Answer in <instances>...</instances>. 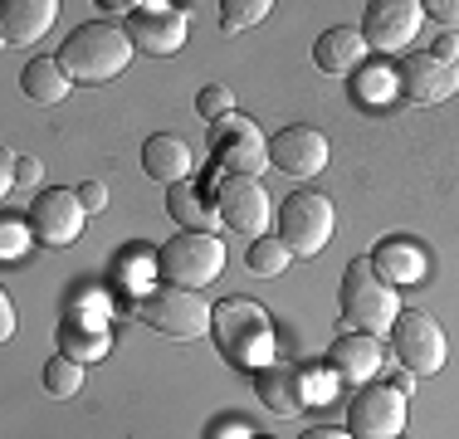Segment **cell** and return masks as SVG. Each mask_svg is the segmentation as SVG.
I'll use <instances>...</instances> for the list:
<instances>
[{
  "label": "cell",
  "instance_id": "9",
  "mask_svg": "<svg viewBox=\"0 0 459 439\" xmlns=\"http://www.w3.org/2000/svg\"><path fill=\"white\" fill-rule=\"evenodd\" d=\"M215 211H221L225 229H235L245 239H264L274 201H269L259 176H221V185H215Z\"/></svg>",
  "mask_w": 459,
  "mask_h": 439
},
{
  "label": "cell",
  "instance_id": "4",
  "mask_svg": "<svg viewBox=\"0 0 459 439\" xmlns=\"http://www.w3.org/2000/svg\"><path fill=\"white\" fill-rule=\"evenodd\" d=\"M225 273V239L201 235V229H177L167 245L157 249V279L171 288L201 293L205 283H215Z\"/></svg>",
  "mask_w": 459,
  "mask_h": 439
},
{
  "label": "cell",
  "instance_id": "31",
  "mask_svg": "<svg viewBox=\"0 0 459 439\" xmlns=\"http://www.w3.org/2000/svg\"><path fill=\"white\" fill-rule=\"evenodd\" d=\"M425 15L445 30H459V0H425Z\"/></svg>",
  "mask_w": 459,
  "mask_h": 439
},
{
  "label": "cell",
  "instance_id": "22",
  "mask_svg": "<svg viewBox=\"0 0 459 439\" xmlns=\"http://www.w3.org/2000/svg\"><path fill=\"white\" fill-rule=\"evenodd\" d=\"M167 215L177 220L181 229H201V235H215V229H221V211H215V201L205 195V185L195 181V176L167 191Z\"/></svg>",
  "mask_w": 459,
  "mask_h": 439
},
{
  "label": "cell",
  "instance_id": "2",
  "mask_svg": "<svg viewBox=\"0 0 459 439\" xmlns=\"http://www.w3.org/2000/svg\"><path fill=\"white\" fill-rule=\"evenodd\" d=\"M133 54L137 49H133V39H127V25L89 20V25H79L64 39V49L54 54V59L64 64V73H69L74 83H108L133 64Z\"/></svg>",
  "mask_w": 459,
  "mask_h": 439
},
{
  "label": "cell",
  "instance_id": "3",
  "mask_svg": "<svg viewBox=\"0 0 459 439\" xmlns=\"http://www.w3.org/2000/svg\"><path fill=\"white\" fill-rule=\"evenodd\" d=\"M337 313H342V323H352V332L391 337L401 303H396V288L381 283V273L371 269V259H352L342 273V288H337Z\"/></svg>",
  "mask_w": 459,
  "mask_h": 439
},
{
  "label": "cell",
  "instance_id": "15",
  "mask_svg": "<svg viewBox=\"0 0 459 439\" xmlns=\"http://www.w3.org/2000/svg\"><path fill=\"white\" fill-rule=\"evenodd\" d=\"M327 157H333V147H327V137L318 127L299 123V127H283L269 137V167L293 176V181H313L327 167Z\"/></svg>",
  "mask_w": 459,
  "mask_h": 439
},
{
  "label": "cell",
  "instance_id": "27",
  "mask_svg": "<svg viewBox=\"0 0 459 439\" xmlns=\"http://www.w3.org/2000/svg\"><path fill=\"white\" fill-rule=\"evenodd\" d=\"M45 391L54 400H74L83 391V361H69V357L45 361Z\"/></svg>",
  "mask_w": 459,
  "mask_h": 439
},
{
  "label": "cell",
  "instance_id": "6",
  "mask_svg": "<svg viewBox=\"0 0 459 439\" xmlns=\"http://www.w3.org/2000/svg\"><path fill=\"white\" fill-rule=\"evenodd\" d=\"M411 395L396 381H371L347 400V435L352 439H401L411 420Z\"/></svg>",
  "mask_w": 459,
  "mask_h": 439
},
{
  "label": "cell",
  "instance_id": "5",
  "mask_svg": "<svg viewBox=\"0 0 459 439\" xmlns=\"http://www.w3.org/2000/svg\"><path fill=\"white\" fill-rule=\"evenodd\" d=\"M211 317H215V307L205 303L201 293H191V288H171V283H161V288H152L147 298H142V323H147L152 332L171 337V342L211 337Z\"/></svg>",
  "mask_w": 459,
  "mask_h": 439
},
{
  "label": "cell",
  "instance_id": "14",
  "mask_svg": "<svg viewBox=\"0 0 459 439\" xmlns=\"http://www.w3.org/2000/svg\"><path fill=\"white\" fill-rule=\"evenodd\" d=\"M396 79H401V98H406V103L435 108V103H445V98L459 93V64L435 59L430 49H411L406 59H401Z\"/></svg>",
  "mask_w": 459,
  "mask_h": 439
},
{
  "label": "cell",
  "instance_id": "33",
  "mask_svg": "<svg viewBox=\"0 0 459 439\" xmlns=\"http://www.w3.org/2000/svg\"><path fill=\"white\" fill-rule=\"evenodd\" d=\"M15 167H20V157L5 147V151H0V191H5V195L15 191Z\"/></svg>",
  "mask_w": 459,
  "mask_h": 439
},
{
  "label": "cell",
  "instance_id": "7",
  "mask_svg": "<svg viewBox=\"0 0 459 439\" xmlns=\"http://www.w3.org/2000/svg\"><path fill=\"white\" fill-rule=\"evenodd\" d=\"M333 229H337V211L323 191H293L289 201L279 205V239L303 259L323 254Z\"/></svg>",
  "mask_w": 459,
  "mask_h": 439
},
{
  "label": "cell",
  "instance_id": "10",
  "mask_svg": "<svg viewBox=\"0 0 459 439\" xmlns=\"http://www.w3.org/2000/svg\"><path fill=\"white\" fill-rule=\"evenodd\" d=\"M211 157L221 176H259L269 161V142L245 113H230L221 123H211Z\"/></svg>",
  "mask_w": 459,
  "mask_h": 439
},
{
  "label": "cell",
  "instance_id": "34",
  "mask_svg": "<svg viewBox=\"0 0 459 439\" xmlns=\"http://www.w3.org/2000/svg\"><path fill=\"white\" fill-rule=\"evenodd\" d=\"M39 176H45V167H39L35 157H20V167H15V185H25V191H30V185H35Z\"/></svg>",
  "mask_w": 459,
  "mask_h": 439
},
{
  "label": "cell",
  "instance_id": "16",
  "mask_svg": "<svg viewBox=\"0 0 459 439\" xmlns=\"http://www.w3.org/2000/svg\"><path fill=\"white\" fill-rule=\"evenodd\" d=\"M381 366H386V342L371 332H347L327 347V371L342 386H371V381H381Z\"/></svg>",
  "mask_w": 459,
  "mask_h": 439
},
{
  "label": "cell",
  "instance_id": "24",
  "mask_svg": "<svg viewBox=\"0 0 459 439\" xmlns=\"http://www.w3.org/2000/svg\"><path fill=\"white\" fill-rule=\"evenodd\" d=\"M20 88H25L30 103L54 108V103H64V98L74 93V79L64 73L59 59H30L25 69H20Z\"/></svg>",
  "mask_w": 459,
  "mask_h": 439
},
{
  "label": "cell",
  "instance_id": "30",
  "mask_svg": "<svg viewBox=\"0 0 459 439\" xmlns=\"http://www.w3.org/2000/svg\"><path fill=\"white\" fill-rule=\"evenodd\" d=\"M0 235H5V245H0V249H5V259H20V254H25V245L35 239V235H30V225H20V220H5Z\"/></svg>",
  "mask_w": 459,
  "mask_h": 439
},
{
  "label": "cell",
  "instance_id": "1",
  "mask_svg": "<svg viewBox=\"0 0 459 439\" xmlns=\"http://www.w3.org/2000/svg\"><path fill=\"white\" fill-rule=\"evenodd\" d=\"M211 337H215V347H221V357L239 371H264L269 361H274V317H269L255 298L215 303Z\"/></svg>",
  "mask_w": 459,
  "mask_h": 439
},
{
  "label": "cell",
  "instance_id": "12",
  "mask_svg": "<svg viewBox=\"0 0 459 439\" xmlns=\"http://www.w3.org/2000/svg\"><path fill=\"white\" fill-rule=\"evenodd\" d=\"M420 20H425V5L420 0H371L362 10V39L367 49L377 54H401L411 49L415 35H420Z\"/></svg>",
  "mask_w": 459,
  "mask_h": 439
},
{
  "label": "cell",
  "instance_id": "38",
  "mask_svg": "<svg viewBox=\"0 0 459 439\" xmlns=\"http://www.w3.org/2000/svg\"><path fill=\"white\" fill-rule=\"evenodd\" d=\"M215 439H249V430H239V425H230V430H221Z\"/></svg>",
  "mask_w": 459,
  "mask_h": 439
},
{
  "label": "cell",
  "instance_id": "25",
  "mask_svg": "<svg viewBox=\"0 0 459 439\" xmlns=\"http://www.w3.org/2000/svg\"><path fill=\"white\" fill-rule=\"evenodd\" d=\"M289 259H293V249L283 245V239L274 235V239H255L249 245V254H245V263H249V273H259V279H279L283 269H289Z\"/></svg>",
  "mask_w": 459,
  "mask_h": 439
},
{
  "label": "cell",
  "instance_id": "29",
  "mask_svg": "<svg viewBox=\"0 0 459 439\" xmlns=\"http://www.w3.org/2000/svg\"><path fill=\"white\" fill-rule=\"evenodd\" d=\"M195 113H201L205 123H221V117L235 113V93H230L225 83H205L201 93H195Z\"/></svg>",
  "mask_w": 459,
  "mask_h": 439
},
{
  "label": "cell",
  "instance_id": "20",
  "mask_svg": "<svg viewBox=\"0 0 459 439\" xmlns=\"http://www.w3.org/2000/svg\"><path fill=\"white\" fill-rule=\"evenodd\" d=\"M367 59V39L357 25H333L323 30L318 39H313V64H318V73L327 79H347V73H357Z\"/></svg>",
  "mask_w": 459,
  "mask_h": 439
},
{
  "label": "cell",
  "instance_id": "35",
  "mask_svg": "<svg viewBox=\"0 0 459 439\" xmlns=\"http://www.w3.org/2000/svg\"><path fill=\"white\" fill-rule=\"evenodd\" d=\"M430 54L435 59H450V64H459V35H440L430 44Z\"/></svg>",
  "mask_w": 459,
  "mask_h": 439
},
{
  "label": "cell",
  "instance_id": "26",
  "mask_svg": "<svg viewBox=\"0 0 459 439\" xmlns=\"http://www.w3.org/2000/svg\"><path fill=\"white\" fill-rule=\"evenodd\" d=\"M269 10H274V0H225L221 5V30L225 35H239V30H255L269 20Z\"/></svg>",
  "mask_w": 459,
  "mask_h": 439
},
{
  "label": "cell",
  "instance_id": "19",
  "mask_svg": "<svg viewBox=\"0 0 459 439\" xmlns=\"http://www.w3.org/2000/svg\"><path fill=\"white\" fill-rule=\"evenodd\" d=\"M367 259H371V269L381 273V283H391V288H415V283H425V269H430L425 249L415 245V239H406V235L381 239Z\"/></svg>",
  "mask_w": 459,
  "mask_h": 439
},
{
  "label": "cell",
  "instance_id": "18",
  "mask_svg": "<svg viewBox=\"0 0 459 439\" xmlns=\"http://www.w3.org/2000/svg\"><path fill=\"white\" fill-rule=\"evenodd\" d=\"M142 171H147V181H161L171 191V185L195 176V157L186 147V137H177V132H152L142 142Z\"/></svg>",
  "mask_w": 459,
  "mask_h": 439
},
{
  "label": "cell",
  "instance_id": "21",
  "mask_svg": "<svg viewBox=\"0 0 459 439\" xmlns=\"http://www.w3.org/2000/svg\"><path fill=\"white\" fill-rule=\"evenodd\" d=\"M59 5L54 0H5L0 5V39L5 44H35L49 35Z\"/></svg>",
  "mask_w": 459,
  "mask_h": 439
},
{
  "label": "cell",
  "instance_id": "37",
  "mask_svg": "<svg viewBox=\"0 0 459 439\" xmlns=\"http://www.w3.org/2000/svg\"><path fill=\"white\" fill-rule=\"evenodd\" d=\"M299 439H352V435L337 430V425H313V430H303Z\"/></svg>",
  "mask_w": 459,
  "mask_h": 439
},
{
  "label": "cell",
  "instance_id": "32",
  "mask_svg": "<svg viewBox=\"0 0 459 439\" xmlns=\"http://www.w3.org/2000/svg\"><path fill=\"white\" fill-rule=\"evenodd\" d=\"M79 201H83V211H108V185L103 181H83L79 185Z\"/></svg>",
  "mask_w": 459,
  "mask_h": 439
},
{
  "label": "cell",
  "instance_id": "11",
  "mask_svg": "<svg viewBox=\"0 0 459 439\" xmlns=\"http://www.w3.org/2000/svg\"><path fill=\"white\" fill-rule=\"evenodd\" d=\"M83 220H89V211H83L79 191H69V185H54V191H45V195H35V201H30L25 225H30V235H35L39 245L69 249L74 239L83 235Z\"/></svg>",
  "mask_w": 459,
  "mask_h": 439
},
{
  "label": "cell",
  "instance_id": "36",
  "mask_svg": "<svg viewBox=\"0 0 459 439\" xmlns=\"http://www.w3.org/2000/svg\"><path fill=\"white\" fill-rule=\"evenodd\" d=\"M0 337H15V303H10V293H0Z\"/></svg>",
  "mask_w": 459,
  "mask_h": 439
},
{
  "label": "cell",
  "instance_id": "8",
  "mask_svg": "<svg viewBox=\"0 0 459 439\" xmlns=\"http://www.w3.org/2000/svg\"><path fill=\"white\" fill-rule=\"evenodd\" d=\"M391 357H396L411 376H435V371L445 366V357H450V337H445V327L435 323L430 313L411 307V313H401L396 327H391Z\"/></svg>",
  "mask_w": 459,
  "mask_h": 439
},
{
  "label": "cell",
  "instance_id": "28",
  "mask_svg": "<svg viewBox=\"0 0 459 439\" xmlns=\"http://www.w3.org/2000/svg\"><path fill=\"white\" fill-rule=\"evenodd\" d=\"M357 93H362V103H367V108L391 103V98L401 93V79L386 69V64H371V69H357Z\"/></svg>",
  "mask_w": 459,
  "mask_h": 439
},
{
  "label": "cell",
  "instance_id": "23",
  "mask_svg": "<svg viewBox=\"0 0 459 439\" xmlns=\"http://www.w3.org/2000/svg\"><path fill=\"white\" fill-rule=\"evenodd\" d=\"M54 342H59V357L69 361H103L108 351H113V332H108V323H83V317H64L59 327H54Z\"/></svg>",
  "mask_w": 459,
  "mask_h": 439
},
{
  "label": "cell",
  "instance_id": "13",
  "mask_svg": "<svg viewBox=\"0 0 459 439\" xmlns=\"http://www.w3.org/2000/svg\"><path fill=\"white\" fill-rule=\"evenodd\" d=\"M186 35H191V15L167 0H152V5H137V15L127 20V39H133L137 54H181L186 49Z\"/></svg>",
  "mask_w": 459,
  "mask_h": 439
},
{
  "label": "cell",
  "instance_id": "17",
  "mask_svg": "<svg viewBox=\"0 0 459 439\" xmlns=\"http://www.w3.org/2000/svg\"><path fill=\"white\" fill-rule=\"evenodd\" d=\"M255 395L269 415H299L308 405V366L299 361H269L264 371H255Z\"/></svg>",
  "mask_w": 459,
  "mask_h": 439
}]
</instances>
